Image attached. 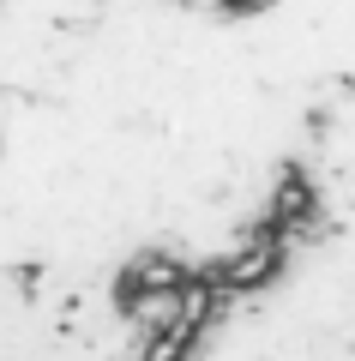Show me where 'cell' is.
Listing matches in <instances>:
<instances>
[{
  "instance_id": "6da1fadb",
  "label": "cell",
  "mask_w": 355,
  "mask_h": 361,
  "mask_svg": "<svg viewBox=\"0 0 355 361\" xmlns=\"http://www.w3.org/2000/svg\"><path fill=\"white\" fill-rule=\"evenodd\" d=\"M229 13H259V6H271V0H223Z\"/></svg>"
}]
</instances>
